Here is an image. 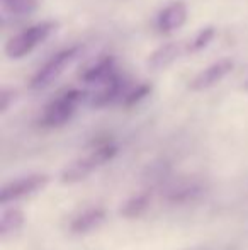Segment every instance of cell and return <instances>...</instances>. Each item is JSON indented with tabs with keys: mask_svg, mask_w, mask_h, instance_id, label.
Listing matches in <instances>:
<instances>
[{
	"mask_svg": "<svg viewBox=\"0 0 248 250\" xmlns=\"http://www.w3.org/2000/svg\"><path fill=\"white\" fill-rule=\"evenodd\" d=\"M117 153V146L113 143H104L95 151H92L87 157L70 164L65 170L61 172V182L63 184H75L83 179H87L95 168L106 165L109 160H113Z\"/></svg>",
	"mask_w": 248,
	"mask_h": 250,
	"instance_id": "6da1fadb",
	"label": "cell"
},
{
	"mask_svg": "<svg viewBox=\"0 0 248 250\" xmlns=\"http://www.w3.org/2000/svg\"><path fill=\"white\" fill-rule=\"evenodd\" d=\"M121 89H123V82H121L119 75L114 73L111 79H107L99 83V90L94 94L90 104H92L94 107H104V105L111 104L116 97H119Z\"/></svg>",
	"mask_w": 248,
	"mask_h": 250,
	"instance_id": "30bf717a",
	"label": "cell"
},
{
	"mask_svg": "<svg viewBox=\"0 0 248 250\" xmlns=\"http://www.w3.org/2000/svg\"><path fill=\"white\" fill-rule=\"evenodd\" d=\"M204 192V182L195 181V179H184L177 184L169 186L165 192V198L170 203H189V201L197 199Z\"/></svg>",
	"mask_w": 248,
	"mask_h": 250,
	"instance_id": "52a82bcc",
	"label": "cell"
},
{
	"mask_svg": "<svg viewBox=\"0 0 248 250\" xmlns=\"http://www.w3.org/2000/svg\"><path fill=\"white\" fill-rule=\"evenodd\" d=\"M187 21V7L184 2H173L160 12L158 16V29L162 33H172L186 24Z\"/></svg>",
	"mask_w": 248,
	"mask_h": 250,
	"instance_id": "ba28073f",
	"label": "cell"
},
{
	"mask_svg": "<svg viewBox=\"0 0 248 250\" xmlns=\"http://www.w3.org/2000/svg\"><path fill=\"white\" fill-rule=\"evenodd\" d=\"M150 204V194L148 192H141V194L133 196L131 199H128L124 203V206L121 208V214L124 218H136L139 214L145 213V209Z\"/></svg>",
	"mask_w": 248,
	"mask_h": 250,
	"instance_id": "5bb4252c",
	"label": "cell"
},
{
	"mask_svg": "<svg viewBox=\"0 0 248 250\" xmlns=\"http://www.w3.org/2000/svg\"><path fill=\"white\" fill-rule=\"evenodd\" d=\"M106 220V209L104 208H89L83 213L76 214L75 218L70 223V230L72 233L76 235H83L89 233V231L99 228L100 225Z\"/></svg>",
	"mask_w": 248,
	"mask_h": 250,
	"instance_id": "9c48e42d",
	"label": "cell"
},
{
	"mask_svg": "<svg viewBox=\"0 0 248 250\" xmlns=\"http://www.w3.org/2000/svg\"><path fill=\"white\" fill-rule=\"evenodd\" d=\"M216 36V29L212 26H208V27H202L201 31L197 33V36L192 40L191 46H189V51L191 53H195V51H201L208 46L209 43L212 41V38Z\"/></svg>",
	"mask_w": 248,
	"mask_h": 250,
	"instance_id": "2e32d148",
	"label": "cell"
},
{
	"mask_svg": "<svg viewBox=\"0 0 248 250\" xmlns=\"http://www.w3.org/2000/svg\"><path fill=\"white\" fill-rule=\"evenodd\" d=\"M48 182H50V177L44 174H33V175H27V177H20L17 181H12L2 188L0 203L7 204V203L24 199L27 196H33L38 191H41Z\"/></svg>",
	"mask_w": 248,
	"mask_h": 250,
	"instance_id": "5b68a950",
	"label": "cell"
},
{
	"mask_svg": "<svg viewBox=\"0 0 248 250\" xmlns=\"http://www.w3.org/2000/svg\"><path fill=\"white\" fill-rule=\"evenodd\" d=\"M85 92L82 90H68V92L61 94L58 99L51 101L48 107L44 109V114L41 118V126L43 128H60V126L66 125L75 114L78 104L83 101Z\"/></svg>",
	"mask_w": 248,
	"mask_h": 250,
	"instance_id": "3957f363",
	"label": "cell"
},
{
	"mask_svg": "<svg viewBox=\"0 0 248 250\" xmlns=\"http://www.w3.org/2000/svg\"><path fill=\"white\" fill-rule=\"evenodd\" d=\"M2 5L10 14L27 16V14H33L38 9L39 0H2Z\"/></svg>",
	"mask_w": 248,
	"mask_h": 250,
	"instance_id": "9a60e30c",
	"label": "cell"
},
{
	"mask_svg": "<svg viewBox=\"0 0 248 250\" xmlns=\"http://www.w3.org/2000/svg\"><path fill=\"white\" fill-rule=\"evenodd\" d=\"M24 225V214L19 208H9L3 209L0 216V237L7 238L10 235L17 233Z\"/></svg>",
	"mask_w": 248,
	"mask_h": 250,
	"instance_id": "7c38bea8",
	"label": "cell"
},
{
	"mask_svg": "<svg viewBox=\"0 0 248 250\" xmlns=\"http://www.w3.org/2000/svg\"><path fill=\"white\" fill-rule=\"evenodd\" d=\"M114 66H116V60H114L113 56H106V58L99 60L95 65L87 68L82 75V80L85 83H95V85H99L100 82L111 79V77L116 73Z\"/></svg>",
	"mask_w": 248,
	"mask_h": 250,
	"instance_id": "8fae6325",
	"label": "cell"
},
{
	"mask_svg": "<svg viewBox=\"0 0 248 250\" xmlns=\"http://www.w3.org/2000/svg\"><path fill=\"white\" fill-rule=\"evenodd\" d=\"M152 94V85L150 83H143V85L136 87L133 92H129L128 96L124 97V105L126 107H133L136 105L138 102H141L145 97H148Z\"/></svg>",
	"mask_w": 248,
	"mask_h": 250,
	"instance_id": "e0dca14e",
	"label": "cell"
},
{
	"mask_svg": "<svg viewBox=\"0 0 248 250\" xmlns=\"http://www.w3.org/2000/svg\"><path fill=\"white\" fill-rule=\"evenodd\" d=\"M0 101H2V104H0V111L5 112L7 111V105H9V92H7V90H3V92H2V97H0Z\"/></svg>",
	"mask_w": 248,
	"mask_h": 250,
	"instance_id": "ac0fdd59",
	"label": "cell"
},
{
	"mask_svg": "<svg viewBox=\"0 0 248 250\" xmlns=\"http://www.w3.org/2000/svg\"><path fill=\"white\" fill-rule=\"evenodd\" d=\"M57 29L58 22H55V21H44V22L27 27L26 31L16 34V36L9 40V43L5 44L7 56H10V58H22L27 53L33 51L39 43L46 41Z\"/></svg>",
	"mask_w": 248,
	"mask_h": 250,
	"instance_id": "7a4b0ae2",
	"label": "cell"
},
{
	"mask_svg": "<svg viewBox=\"0 0 248 250\" xmlns=\"http://www.w3.org/2000/svg\"><path fill=\"white\" fill-rule=\"evenodd\" d=\"M80 53V46H73L68 48V50H63L58 55H55L39 72L34 75V79L31 80V89L38 90V89H44L50 83H53L58 77L65 72V68L73 62V60L78 56Z\"/></svg>",
	"mask_w": 248,
	"mask_h": 250,
	"instance_id": "277c9868",
	"label": "cell"
},
{
	"mask_svg": "<svg viewBox=\"0 0 248 250\" xmlns=\"http://www.w3.org/2000/svg\"><path fill=\"white\" fill-rule=\"evenodd\" d=\"M231 70H233L231 60H219V62L212 63L211 66L204 68L202 72H199L189 87H191L192 90H195V92L211 89V87H214L218 82H221Z\"/></svg>",
	"mask_w": 248,
	"mask_h": 250,
	"instance_id": "8992f818",
	"label": "cell"
},
{
	"mask_svg": "<svg viewBox=\"0 0 248 250\" xmlns=\"http://www.w3.org/2000/svg\"><path fill=\"white\" fill-rule=\"evenodd\" d=\"M177 55H179V48L177 44H165V46L158 48L156 51H153L148 58V66L155 72L167 68L169 65H172L175 62Z\"/></svg>",
	"mask_w": 248,
	"mask_h": 250,
	"instance_id": "4fadbf2b",
	"label": "cell"
}]
</instances>
